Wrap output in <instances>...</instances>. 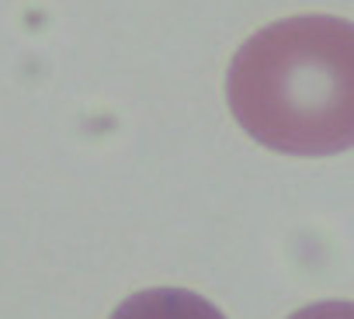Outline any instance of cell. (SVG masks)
I'll return each mask as SVG.
<instances>
[{"label":"cell","instance_id":"obj_1","mask_svg":"<svg viewBox=\"0 0 354 319\" xmlns=\"http://www.w3.org/2000/svg\"><path fill=\"white\" fill-rule=\"evenodd\" d=\"M230 111L274 153L333 156L354 146V25L299 14L240 46L226 77Z\"/></svg>","mask_w":354,"mask_h":319},{"label":"cell","instance_id":"obj_3","mask_svg":"<svg viewBox=\"0 0 354 319\" xmlns=\"http://www.w3.org/2000/svg\"><path fill=\"white\" fill-rule=\"evenodd\" d=\"M288 319H354V302H316Z\"/></svg>","mask_w":354,"mask_h":319},{"label":"cell","instance_id":"obj_2","mask_svg":"<svg viewBox=\"0 0 354 319\" xmlns=\"http://www.w3.org/2000/svg\"><path fill=\"white\" fill-rule=\"evenodd\" d=\"M111 319H226L209 298L188 288H149L129 295Z\"/></svg>","mask_w":354,"mask_h":319}]
</instances>
